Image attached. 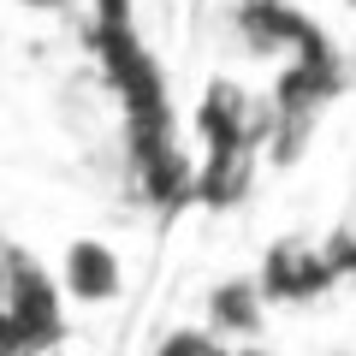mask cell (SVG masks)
Listing matches in <instances>:
<instances>
[{"mask_svg":"<svg viewBox=\"0 0 356 356\" xmlns=\"http://www.w3.org/2000/svg\"><path fill=\"white\" fill-rule=\"evenodd\" d=\"M327 285H339V267H332L327 243L309 238H280L261 261V297L273 303H297V297H321Z\"/></svg>","mask_w":356,"mask_h":356,"instance_id":"7a4b0ae2","label":"cell"},{"mask_svg":"<svg viewBox=\"0 0 356 356\" xmlns=\"http://www.w3.org/2000/svg\"><path fill=\"white\" fill-rule=\"evenodd\" d=\"M154 356H238V350H232L214 327H172L154 344Z\"/></svg>","mask_w":356,"mask_h":356,"instance_id":"5b68a950","label":"cell"},{"mask_svg":"<svg viewBox=\"0 0 356 356\" xmlns=\"http://www.w3.org/2000/svg\"><path fill=\"white\" fill-rule=\"evenodd\" d=\"M261 285H250V280H232V285H220L214 291V332L226 339V332H255V315H261Z\"/></svg>","mask_w":356,"mask_h":356,"instance_id":"277c9868","label":"cell"},{"mask_svg":"<svg viewBox=\"0 0 356 356\" xmlns=\"http://www.w3.org/2000/svg\"><path fill=\"white\" fill-rule=\"evenodd\" d=\"M238 356H261V350H238Z\"/></svg>","mask_w":356,"mask_h":356,"instance_id":"52a82bcc","label":"cell"},{"mask_svg":"<svg viewBox=\"0 0 356 356\" xmlns=\"http://www.w3.org/2000/svg\"><path fill=\"white\" fill-rule=\"evenodd\" d=\"M0 356H36V350H30V339L18 332V321L6 315V309H0Z\"/></svg>","mask_w":356,"mask_h":356,"instance_id":"8992f818","label":"cell"},{"mask_svg":"<svg viewBox=\"0 0 356 356\" xmlns=\"http://www.w3.org/2000/svg\"><path fill=\"white\" fill-rule=\"evenodd\" d=\"M119 285H125V267H119V255L107 250L102 238H72L60 255V291L72 297V303H107V297H119Z\"/></svg>","mask_w":356,"mask_h":356,"instance_id":"3957f363","label":"cell"},{"mask_svg":"<svg viewBox=\"0 0 356 356\" xmlns=\"http://www.w3.org/2000/svg\"><path fill=\"white\" fill-rule=\"evenodd\" d=\"M0 309L18 321V332L30 339V350H54L65 332V291L60 273L36 261L24 243H0Z\"/></svg>","mask_w":356,"mask_h":356,"instance_id":"6da1fadb","label":"cell"},{"mask_svg":"<svg viewBox=\"0 0 356 356\" xmlns=\"http://www.w3.org/2000/svg\"><path fill=\"white\" fill-rule=\"evenodd\" d=\"M350 6H356V0H350Z\"/></svg>","mask_w":356,"mask_h":356,"instance_id":"ba28073f","label":"cell"}]
</instances>
